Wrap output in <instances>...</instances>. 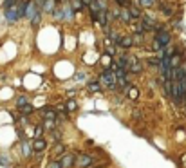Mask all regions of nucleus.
Wrapping results in <instances>:
<instances>
[{
  "label": "nucleus",
  "mask_w": 186,
  "mask_h": 168,
  "mask_svg": "<svg viewBox=\"0 0 186 168\" xmlns=\"http://www.w3.org/2000/svg\"><path fill=\"white\" fill-rule=\"evenodd\" d=\"M139 2H141V6H145V8H150V6L156 4V0H139Z\"/></svg>",
  "instance_id": "nucleus-10"
},
{
  "label": "nucleus",
  "mask_w": 186,
  "mask_h": 168,
  "mask_svg": "<svg viewBox=\"0 0 186 168\" xmlns=\"http://www.w3.org/2000/svg\"><path fill=\"white\" fill-rule=\"evenodd\" d=\"M24 6H25V4H14V6H11L9 9H6L7 20H9V22H14L20 15H24Z\"/></svg>",
  "instance_id": "nucleus-1"
},
{
  "label": "nucleus",
  "mask_w": 186,
  "mask_h": 168,
  "mask_svg": "<svg viewBox=\"0 0 186 168\" xmlns=\"http://www.w3.org/2000/svg\"><path fill=\"white\" fill-rule=\"evenodd\" d=\"M116 2H119V4H123V6H129L130 4L129 0H116Z\"/></svg>",
  "instance_id": "nucleus-21"
},
{
  "label": "nucleus",
  "mask_w": 186,
  "mask_h": 168,
  "mask_svg": "<svg viewBox=\"0 0 186 168\" xmlns=\"http://www.w3.org/2000/svg\"><path fill=\"white\" fill-rule=\"evenodd\" d=\"M148 62H150V65H157V63H159V60H156V58L148 60Z\"/></svg>",
  "instance_id": "nucleus-20"
},
{
  "label": "nucleus",
  "mask_w": 186,
  "mask_h": 168,
  "mask_svg": "<svg viewBox=\"0 0 186 168\" xmlns=\"http://www.w3.org/2000/svg\"><path fill=\"white\" fill-rule=\"evenodd\" d=\"M129 13H130V16L137 18V16H139V9H136V8H129Z\"/></svg>",
  "instance_id": "nucleus-12"
},
{
  "label": "nucleus",
  "mask_w": 186,
  "mask_h": 168,
  "mask_svg": "<svg viewBox=\"0 0 186 168\" xmlns=\"http://www.w3.org/2000/svg\"><path fill=\"white\" fill-rule=\"evenodd\" d=\"M35 148L40 152V150H43V148H45V143H43L42 139H38V141H35Z\"/></svg>",
  "instance_id": "nucleus-9"
},
{
  "label": "nucleus",
  "mask_w": 186,
  "mask_h": 168,
  "mask_svg": "<svg viewBox=\"0 0 186 168\" xmlns=\"http://www.w3.org/2000/svg\"><path fill=\"white\" fill-rule=\"evenodd\" d=\"M89 89H90V92H98L100 90V83H90Z\"/></svg>",
  "instance_id": "nucleus-15"
},
{
  "label": "nucleus",
  "mask_w": 186,
  "mask_h": 168,
  "mask_svg": "<svg viewBox=\"0 0 186 168\" xmlns=\"http://www.w3.org/2000/svg\"><path fill=\"white\" fill-rule=\"evenodd\" d=\"M72 159H74L72 155H65V157H63V161H62V168L71 166V165H72Z\"/></svg>",
  "instance_id": "nucleus-8"
},
{
  "label": "nucleus",
  "mask_w": 186,
  "mask_h": 168,
  "mask_svg": "<svg viewBox=\"0 0 186 168\" xmlns=\"http://www.w3.org/2000/svg\"><path fill=\"white\" fill-rule=\"evenodd\" d=\"M72 8L79 9V8H81V2H79V0H74V4H72Z\"/></svg>",
  "instance_id": "nucleus-18"
},
{
  "label": "nucleus",
  "mask_w": 186,
  "mask_h": 168,
  "mask_svg": "<svg viewBox=\"0 0 186 168\" xmlns=\"http://www.w3.org/2000/svg\"><path fill=\"white\" fill-rule=\"evenodd\" d=\"M78 165L79 166H90V165H92V157H90V155H79Z\"/></svg>",
  "instance_id": "nucleus-6"
},
{
  "label": "nucleus",
  "mask_w": 186,
  "mask_h": 168,
  "mask_svg": "<svg viewBox=\"0 0 186 168\" xmlns=\"http://www.w3.org/2000/svg\"><path fill=\"white\" fill-rule=\"evenodd\" d=\"M49 168H62V165H60V163H58V161H54V163H52V165H51Z\"/></svg>",
  "instance_id": "nucleus-19"
},
{
  "label": "nucleus",
  "mask_w": 186,
  "mask_h": 168,
  "mask_svg": "<svg viewBox=\"0 0 186 168\" xmlns=\"http://www.w3.org/2000/svg\"><path fill=\"white\" fill-rule=\"evenodd\" d=\"M20 109H22V112H25V114L33 112V107H31V105H29V107H25V105H24V107H20Z\"/></svg>",
  "instance_id": "nucleus-17"
},
{
  "label": "nucleus",
  "mask_w": 186,
  "mask_h": 168,
  "mask_svg": "<svg viewBox=\"0 0 186 168\" xmlns=\"http://www.w3.org/2000/svg\"><path fill=\"white\" fill-rule=\"evenodd\" d=\"M121 20L123 22H129L130 20V13L129 11H121Z\"/></svg>",
  "instance_id": "nucleus-14"
},
{
  "label": "nucleus",
  "mask_w": 186,
  "mask_h": 168,
  "mask_svg": "<svg viewBox=\"0 0 186 168\" xmlns=\"http://www.w3.org/2000/svg\"><path fill=\"white\" fill-rule=\"evenodd\" d=\"M156 42H159V44H161V47H163V45H168V42H170V35L163 31V33H159V35H157Z\"/></svg>",
  "instance_id": "nucleus-5"
},
{
  "label": "nucleus",
  "mask_w": 186,
  "mask_h": 168,
  "mask_svg": "<svg viewBox=\"0 0 186 168\" xmlns=\"http://www.w3.org/2000/svg\"><path fill=\"white\" fill-rule=\"evenodd\" d=\"M179 60H181L179 54H173L172 58H170V67H172V69H175V67L179 65Z\"/></svg>",
  "instance_id": "nucleus-7"
},
{
  "label": "nucleus",
  "mask_w": 186,
  "mask_h": 168,
  "mask_svg": "<svg viewBox=\"0 0 186 168\" xmlns=\"http://www.w3.org/2000/svg\"><path fill=\"white\" fill-rule=\"evenodd\" d=\"M43 112H45V117H47V119H54V117H56V114H54L52 110H45L43 109Z\"/></svg>",
  "instance_id": "nucleus-13"
},
{
  "label": "nucleus",
  "mask_w": 186,
  "mask_h": 168,
  "mask_svg": "<svg viewBox=\"0 0 186 168\" xmlns=\"http://www.w3.org/2000/svg\"><path fill=\"white\" fill-rule=\"evenodd\" d=\"M137 96V92H136V89H132V90H130V98H136Z\"/></svg>",
  "instance_id": "nucleus-22"
},
{
  "label": "nucleus",
  "mask_w": 186,
  "mask_h": 168,
  "mask_svg": "<svg viewBox=\"0 0 186 168\" xmlns=\"http://www.w3.org/2000/svg\"><path fill=\"white\" fill-rule=\"evenodd\" d=\"M132 114H134V116H136V117H139V119H141V112H139V110H134Z\"/></svg>",
  "instance_id": "nucleus-23"
},
{
  "label": "nucleus",
  "mask_w": 186,
  "mask_h": 168,
  "mask_svg": "<svg viewBox=\"0 0 186 168\" xmlns=\"http://www.w3.org/2000/svg\"><path fill=\"white\" fill-rule=\"evenodd\" d=\"M127 67H129V71H132V73H136V74L141 73V69H143V67H141V63H139L136 58L129 60V62H127Z\"/></svg>",
  "instance_id": "nucleus-4"
},
{
  "label": "nucleus",
  "mask_w": 186,
  "mask_h": 168,
  "mask_svg": "<svg viewBox=\"0 0 186 168\" xmlns=\"http://www.w3.org/2000/svg\"><path fill=\"white\" fill-rule=\"evenodd\" d=\"M25 15H27L29 18H33V24H38V22H40V13L36 11L35 2H29V4H27V9H25Z\"/></svg>",
  "instance_id": "nucleus-3"
},
{
  "label": "nucleus",
  "mask_w": 186,
  "mask_h": 168,
  "mask_svg": "<svg viewBox=\"0 0 186 168\" xmlns=\"http://www.w3.org/2000/svg\"><path fill=\"white\" fill-rule=\"evenodd\" d=\"M76 109H78L76 101H69V103H67V110H76Z\"/></svg>",
  "instance_id": "nucleus-16"
},
{
  "label": "nucleus",
  "mask_w": 186,
  "mask_h": 168,
  "mask_svg": "<svg viewBox=\"0 0 186 168\" xmlns=\"http://www.w3.org/2000/svg\"><path fill=\"white\" fill-rule=\"evenodd\" d=\"M24 154H25V155H29V146L27 145H24Z\"/></svg>",
  "instance_id": "nucleus-24"
},
{
  "label": "nucleus",
  "mask_w": 186,
  "mask_h": 168,
  "mask_svg": "<svg viewBox=\"0 0 186 168\" xmlns=\"http://www.w3.org/2000/svg\"><path fill=\"white\" fill-rule=\"evenodd\" d=\"M101 85L107 89H116V85H118V81H116V74H112L110 71H105V73L101 74Z\"/></svg>",
  "instance_id": "nucleus-2"
},
{
  "label": "nucleus",
  "mask_w": 186,
  "mask_h": 168,
  "mask_svg": "<svg viewBox=\"0 0 186 168\" xmlns=\"http://www.w3.org/2000/svg\"><path fill=\"white\" fill-rule=\"evenodd\" d=\"M132 45V38H123L121 40V47H130Z\"/></svg>",
  "instance_id": "nucleus-11"
}]
</instances>
